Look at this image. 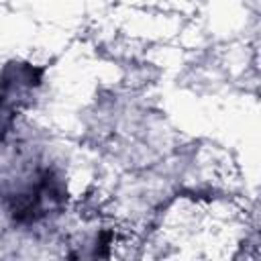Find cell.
Here are the masks:
<instances>
[{
    "instance_id": "obj_1",
    "label": "cell",
    "mask_w": 261,
    "mask_h": 261,
    "mask_svg": "<svg viewBox=\"0 0 261 261\" xmlns=\"http://www.w3.org/2000/svg\"><path fill=\"white\" fill-rule=\"evenodd\" d=\"M41 82V71H37L33 65H8L2 73L0 82V108L2 110H18L24 102L31 90H35Z\"/></svg>"
}]
</instances>
